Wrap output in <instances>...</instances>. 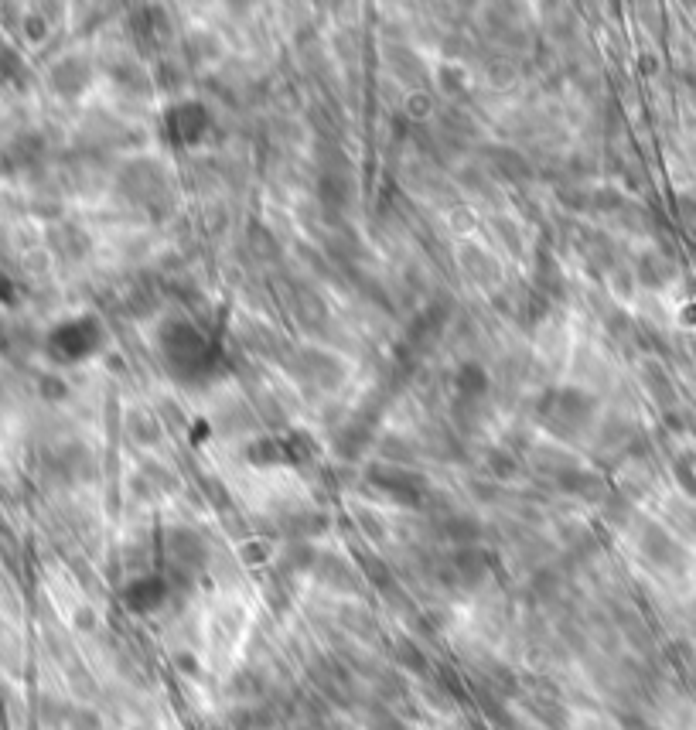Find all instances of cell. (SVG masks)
<instances>
[{
  "label": "cell",
  "instance_id": "cell-1",
  "mask_svg": "<svg viewBox=\"0 0 696 730\" xmlns=\"http://www.w3.org/2000/svg\"><path fill=\"white\" fill-rule=\"evenodd\" d=\"M533 420L557 444H574L598 423V396L580 386H553L533 400Z\"/></svg>",
  "mask_w": 696,
  "mask_h": 730
},
{
  "label": "cell",
  "instance_id": "cell-2",
  "mask_svg": "<svg viewBox=\"0 0 696 730\" xmlns=\"http://www.w3.org/2000/svg\"><path fill=\"white\" fill-rule=\"evenodd\" d=\"M113 188L127 205L144 209L151 215H157V209H168L171 205V195H168L171 178L157 157L137 154V157H130V161H123L113 174Z\"/></svg>",
  "mask_w": 696,
  "mask_h": 730
},
{
  "label": "cell",
  "instance_id": "cell-3",
  "mask_svg": "<svg viewBox=\"0 0 696 730\" xmlns=\"http://www.w3.org/2000/svg\"><path fill=\"white\" fill-rule=\"evenodd\" d=\"M280 369L287 372L294 383H301L308 393H338L348 379V362L331 348L321 345H290Z\"/></svg>",
  "mask_w": 696,
  "mask_h": 730
},
{
  "label": "cell",
  "instance_id": "cell-4",
  "mask_svg": "<svg viewBox=\"0 0 696 730\" xmlns=\"http://www.w3.org/2000/svg\"><path fill=\"white\" fill-rule=\"evenodd\" d=\"M161 355L171 369L195 376L202 372V365L209 362V338L195 328V321L188 318H168L161 325Z\"/></svg>",
  "mask_w": 696,
  "mask_h": 730
},
{
  "label": "cell",
  "instance_id": "cell-5",
  "mask_svg": "<svg viewBox=\"0 0 696 730\" xmlns=\"http://www.w3.org/2000/svg\"><path fill=\"white\" fill-rule=\"evenodd\" d=\"M451 321H454L451 297H430L427 308H420L410 321H406L403 348L413 355V359H424V355H430L444 342V335L451 331Z\"/></svg>",
  "mask_w": 696,
  "mask_h": 730
},
{
  "label": "cell",
  "instance_id": "cell-6",
  "mask_svg": "<svg viewBox=\"0 0 696 730\" xmlns=\"http://www.w3.org/2000/svg\"><path fill=\"white\" fill-rule=\"evenodd\" d=\"M277 294H280V308L290 314V321H294L297 328L308 331V335H321V328L331 321L325 297H321V290L314 287L311 280L284 277Z\"/></svg>",
  "mask_w": 696,
  "mask_h": 730
},
{
  "label": "cell",
  "instance_id": "cell-7",
  "mask_svg": "<svg viewBox=\"0 0 696 730\" xmlns=\"http://www.w3.org/2000/svg\"><path fill=\"white\" fill-rule=\"evenodd\" d=\"M366 481L376 492H383L389 502L403 505V509H424L430 485L417 468H396V464H372L366 471Z\"/></svg>",
  "mask_w": 696,
  "mask_h": 730
},
{
  "label": "cell",
  "instance_id": "cell-8",
  "mask_svg": "<svg viewBox=\"0 0 696 730\" xmlns=\"http://www.w3.org/2000/svg\"><path fill=\"white\" fill-rule=\"evenodd\" d=\"M314 198H318V215L328 229L345 226L348 212L359 205V181H355V174H318Z\"/></svg>",
  "mask_w": 696,
  "mask_h": 730
},
{
  "label": "cell",
  "instance_id": "cell-9",
  "mask_svg": "<svg viewBox=\"0 0 696 730\" xmlns=\"http://www.w3.org/2000/svg\"><path fill=\"white\" fill-rule=\"evenodd\" d=\"M482 168L488 171L492 181H502V185H512V188H526L536 178L533 161L522 151H516L512 144H485Z\"/></svg>",
  "mask_w": 696,
  "mask_h": 730
},
{
  "label": "cell",
  "instance_id": "cell-10",
  "mask_svg": "<svg viewBox=\"0 0 696 730\" xmlns=\"http://www.w3.org/2000/svg\"><path fill=\"white\" fill-rule=\"evenodd\" d=\"M212 130V113L198 99H181L168 110V137L181 147L202 144Z\"/></svg>",
  "mask_w": 696,
  "mask_h": 730
},
{
  "label": "cell",
  "instance_id": "cell-11",
  "mask_svg": "<svg viewBox=\"0 0 696 730\" xmlns=\"http://www.w3.org/2000/svg\"><path fill=\"white\" fill-rule=\"evenodd\" d=\"M454 260L464 277L471 280L478 290H495L502 287V263L495 253H488L485 246H478L475 239H461L458 250H454Z\"/></svg>",
  "mask_w": 696,
  "mask_h": 730
},
{
  "label": "cell",
  "instance_id": "cell-12",
  "mask_svg": "<svg viewBox=\"0 0 696 730\" xmlns=\"http://www.w3.org/2000/svg\"><path fill=\"white\" fill-rule=\"evenodd\" d=\"M325 253L331 260V267L338 273L345 270H362V263L369 260V246L366 239L359 236L352 226H335V229H325Z\"/></svg>",
  "mask_w": 696,
  "mask_h": 730
},
{
  "label": "cell",
  "instance_id": "cell-13",
  "mask_svg": "<svg viewBox=\"0 0 696 730\" xmlns=\"http://www.w3.org/2000/svg\"><path fill=\"white\" fill-rule=\"evenodd\" d=\"M635 539H638V550H642L652 563H659V567H669V570L683 567V560H686L683 546H679L676 539L659 526V522L642 519V522H638V536Z\"/></svg>",
  "mask_w": 696,
  "mask_h": 730
},
{
  "label": "cell",
  "instance_id": "cell-14",
  "mask_svg": "<svg viewBox=\"0 0 696 730\" xmlns=\"http://www.w3.org/2000/svg\"><path fill=\"white\" fill-rule=\"evenodd\" d=\"M386 65H389V72H393L396 79L406 82V86L413 89V93H417V89H427L430 69H427L424 58L413 52L410 45H403V41H389V45H386Z\"/></svg>",
  "mask_w": 696,
  "mask_h": 730
},
{
  "label": "cell",
  "instance_id": "cell-15",
  "mask_svg": "<svg viewBox=\"0 0 696 730\" xmlns=\"http://www.w3.org/2000/svg\"><path fill=\"white\" fill-rule=\"evenodd\" d=\"M52 89L62 99H76L89 89V82H93V65L86 62L82 55H65L62 62L52 65Z\"/></svg>",
  "mask_w": 696,
  "mask_h": 730
},
{
  "label": "cell",
  "instance_id": "cell-16",
  "mask_svg": "<svg viewBox=\"0 0 696 730\" xmlns=\"http://www.w3.org/2000/svg\"><path fill=\"white\" fill-rule=\"evenodd\" d=\"M526 454H529V468H533L540 478L550 481V485H553V481H560L563 475H570L574 468H580V461L567 451V447H560L557 441L533 444Z\"/></svg>",
  "mask_w": 696,
  "mask_h": 730
},
{
  "label": "cell",
  "instance_id": "cell-17",
  "mask_svg": "<svg viewBox=\"0 0 696 730\" xmlns=\"http://www.w3.org/2000/svg\"><path fill=\"white\" fill-rule=\"evenodd\" d=\"M239 338H243V345L250 348V352H256L260 359L277 362V365L284 362V355L290 352V342H284V338L260 318H246L243 325H239Z\"/></svg>",
  "mask_w": 696,
  "mask_h": 730
},
{
  "label": "cell",
  "instance_id": "cell-18",
  "mask_svg": "<svg viewBox=\"0 0 696 730\" xmlns=\"http://www.w3.org/2000/svg\"><path fill=\"white\" fill-rule=\"evenodd\" d=\"M533 290L543 297L546 304L550 301H563L567 297V273H563L560 260L550 250H536V267H533Z\"/></svg>",
  "mask_w": 696,
  "mask_h": 730
},
{
  "label": "cell",
  "instance_id": "cell-19",
  "mask_svg": "<svg viewBox=\"0 0 696 730\" xmlns=\"http://www.w3.org/2000/svg\"><path fill=\"white\" fill-rule=\"evenodd\" d=\"M632 273H635V284L645 287V290H662L669 287L676 280V263L669 260L662 250H645L635 256L632 263Z\"/></svg>",
  "mask_w": 696,
  "mask_h": 730
},
{
  "label": "cell",
  "instance_id": "cell-20",
  "mask_svg": "<svg viewBox=\"0 0 696 730\" xmlns=\"http://www.w3.org/2000/svg\"><path fill=\"white\" fill-rule=\"evenodd\" d=\"M451 386H454V400H488L492 396V372L482 362L464 359L451 372Z\"/></svg>",
  "mask_w": 696,
  "mask_h": 730
},
{
  "label": "cell",
  "instance_id": "cell-21",
  "mask_svg": "<svg viewBox=\"0 0 696 730\" xmlns=\"http://www.w3.org/2000/svg\"><path fill=\"white\" fill-rule=\"evenodd\" d=\"M577 246L584 253V260L591 263L594 270L601 273H615L621 267V256H618V243L601 229H580Z\"/></svg>",
  "mask_w": 696,
  "mask_h": 730
},
{
  "label": "cell",
  "instance_id": "cell-22",
  "mask_svg": "<svg viewBox=\"0 0 696 730\" xmlns=\"http://www.w3.org/2000/svg\"><path fill=\"white\" fill-rule=\"evenodd\" d=\"M48 243H52V250L62 256V260H69V263L86 260L89 250H93V239H89V232L82 226H72V222H62V226H55L52 232H48Z\"/></svg>",
  "mask_w": 696,
  "mask_h": 730
},
{
  "label": "cell",
  "instance_id": "cell-23",
  "mask_svg": "<svg viewBox=\"0 0 696 730\" xmlns=\"http://www.w3.org/2000/svg\"><path fill=\"white\" fill-rule=\"evenodd\" d=\"M461 441L464 437L454 427H447V423H430L424 434V444H420V454H427V458H434V461H458L464 451Z\"/></svg>",
  "mask_w": 696,
  "mask_h": 730
},
{
  "label": "cell",
  "instance_id": "cell-24",
  "mask_svg": "<svg viewBox=\"0 0 696 730\" xmlns=\"http://www.w3.org/2000/svg\"><path fill=\"white\" fill-rule=\"evenodd\" d=\"M123 430H127V437L137 447H157L164 437L161 420H157V413L147 410V406H134V410H127V417H123Z\"/></svg>",
  "mask_w": 696,
  "mask_h": 730
},
{
  "label": "cell",
  "instance_id": "cell-25",
  "mask_svg": "<svg viewBox=\"0 0 696 730\" xmlns=\"http://www.w3.org/2000/svg\"><path fill=\"white\" fill-rule=\"evenodd\" d=\"M246 253L253 256L256 263H280L284 260V243L277 239V232H273L267 222H250L246 226Z\"/></svg>",
  "mask_w": 696,
  "mask_h": 730
},
{
  "label": "cell",
  "instance_id": "cell-26",
  "mask_svg": "<svg viewBox=\"0 0 696 730\" xmlns=\"http://www.w3.org/2000/svg\"><path fill=\"white\" fill-rule=\"evenodd\" d=\"M642 386L649 393V400L659 406L662 413H673L676 410V383L659 362H645L642 365Z\"/></svg>",
  "mask_w": 696,
  "mask_h": 730
},
{
  "label": "cell",
  "instance_id": "cell-27",
  "mask_svg": "<svg viewBox=\"0 0 696 730\" xmlns=\"http://www.w3.org/2000/svg\"><path fill=\"white\" fill-rule=\"evenodd\" d=\"M553 488L563 492V495H577V499H584V502H604V499H608V488H604V481L594 475V471H587L584 464L570 471V475H563L560 481H553Z\"/></svg>",
  "mask_w": 696,
  "mask_h": 730
},
{
  "label": "cell",
  "instance_id": "cell-28",
  "mask_svg": "<svg viewBox=\"0 0 696 730\" xmlns=\"http://www.w3.org/2000/svg\"><path fill=\"white\" fill-rule=\"evenodd\" d=\"M376 454L383 464H396V468H413L420 458V444L410 441V437L396 434V430H389V434L376 437Z\"/></svg>",
  "mask_w": 696,
  "mask_h": 730
},
{
  "label": "cell",
  "instance_id": "cell-29",
  "mask_svg": "<svg viewBox=\"0 0 696 730\" xmlns=\"http://www.w3.org/2000/svg\"><path fill=\"white\" fill-rule=\"evenodd\" d=\"M488 403L492 400H451V427L461 437H475L488 423Z\"/></svg>",
  "mask_w": 696,
  "mask_h": 730
},
{
  "label": "cell",
  "instance_id": "cell-30",
  "mask_svg": "<svg viewBox=\"0 0 696 730\" xmlns=\"http://www.w3.org/2000/svg\"><path fill=\"white\" fill-rule=\"evenodd\" d=\"M482 464H485L488 481H495V485H505V481H512V478H516L519 471H522L519 454H516V451H509V447H505V444L488 447L485 458H482Z\"/></svg>",
  "mask_w": 696,
  "mask_h": 730
},
{
  "label": "cell",
  "instance_id": "cell-31",
  "mask_svg": "<svg viewBox=\"0 0 696 730\" xmlns=\"http://www.w3.org/2000/svg\"><path fill=\"white\" fill-rule=\"evenodd\" d=\"M318 174H355V161L348 157L342 144H331V140H318L311 154Z\"/></svg>",
  "mask_w": 696,
  "mask_h": 730
},
{
  "label": "cell",
  "instance_id": "cell-32",
  "mask_svg": "<svg viewBox=\"0 0 696 730\" xmlns=\"http://www.w3.org/2000/svg\"><path fill=\"white\" fill-rule=\"evenodd\" d=\"M212 420H215V427H219L222 434H246V430H253L256 423H260L246 400H229L222 410H215Z\"/></svg>",
  "mask_w": 696,
  "mask_h": 730
},
{
  "label": "cell",
  "instance_id": "cell-33",
  "mask_svg": "<svg viewBox=\"0 0 696 730\" xmlns=\"http://www.w3.org/2000/svg\"><path fill=\"white\" fill-rule=\"evenodd\" d=\"M441 533L451 539V543L471 546V543H478V539H482V522L471 516V512H458V509H454L451 516L441 519Z\"/></svg>",
  "mask_w": 696,
  "mask_h": 730
},
{
  "label": "cell",
  "instance_id": "cell-34",
  "mask_svg": "<svg viewBox=\"0 0 696 730\" xmlns=\"http://www.w3.org/2000/svg\"><path fill=\"white\" fill-rule=\"evenodd\" d=\"M308 127L318 134L321 140H331V144H342V120L331 110V103L318 99V103L308 106Z\"/></svg>",
  "mask_w": 696,
  "mask_h": 730
},
{
  "label": "cell",
  "instance_id": "cell-35",
  "mask_svg": "<svg viewBox=\"0 0 696 730\" xmlns=\"http://www.w3.org/2000/svg\"><path fill=\"white\" fill-rule=\"evenodd\" d=\"M314 567H318V577L331 587H348V591L355 587L352 567H348L342 557H335V553H318V557H314Z\"/></svg>",
  "mask_w": 696,
  "mask_h": 730
},
{
  "label": "cell",
  "instance_id": "cell-36",
  "mask_svg": "<svg viewBox=\"0 0 696 730\" xmlns=\"http://www.w3.org/2000/svg\"><path fill=\"white\" fill-rule=\"evenodd\" d=\"M458 185L464 188V192H471V195H478V198H488V202H499V195H495V181L488 178V171L482 168V164H468V168H461L458 171Z\"/></svg>",
  "mask_w": 696,
  "mask_h": 730
},
{
  "label": "cell",
  "instance_id": "cell-37",
  "mask_svg": "<svg viewBox=\"0 0 696 730\" xmlns=\"http://www.w3.org/2000/svg\"><path fill=\"white\" fill-rule=\"evenodd\" d=\"M168 546H171L174 557L185 560V563H192V560H202V557H205V543H202V536H195L192 529H181V526L168 529Z\"/></svg>",
  "mask_w": 696,
  "mask_h": 730
},
{
  "label": "cell",
  "instance_id": "cell-38",
  "mask_svg": "<svg viewBox=\"0 0 696 730\" xmlns=\"http://www.w3.org/2000/svg\"><path fill=\"white\" fill-rule=\"evenodd\" d=\"M615 222L625 232H635V236H649V232L656 229V215L645 209V205H635V202L621 205V212L615 215Z\"/></svg>",
  "mask_w": 696,
  "mask_h": 730
},
{
  "label": "cell",
  "instance_id": "cell-39",
  "mask_svg": "<svg viewBox=\"0 0 696 730\" xmlns=\"http://www.w3.org/2000/svg\"><path fill=\"white\" fill-rule=\"evenodd\" d=\"M62 468L69 471V478L76 481H93L96 478V458L89 454V447L72 444L69 451L62 454Z\"/></svg>",
  "mask_w": 696,
  "mask_h": 730
},
{
  "label": "cell",
  "instance_id": "cell-40",
  "mask_svg": "<svg viewBox=\"0 0 696 730\" xmlns=\"http://www.w3.org/2000/svg\"><path fill=\"white\" fill-rule=\"evenodd\" d=\"M157 304H161V290L154 284H137L127 290V311L130 318H151L157 311Z\"/></svg>",
  "mask_w": 696,
  "mask_h": 730
},
{
  "label": "cell",
  "instance_id": "cell-41",
  "mask_svg": "<svg viewBox=\"0 0 696 730\" xmlns=\"http://www.w3.org/2000/svg\"><path fill=\"white\" fill-rule=\"evenodd\" d=\"M434 82H437V93H444L447 99H458L468 93V72L461 65H441L434 72Z\"/></svg>",
  "mask_w": 696,
  "mask_h": 730
},
{
  "label": "cell",
  "instance_id": "cell-42",
  "mask_svg": "<svg viewBox=\"0 0 696 730\" xmlns=\"http://www.w3.org/2000/svg\"><path fill=\"white\" fill-rule=\"evenodd\" d=\"M601 516L611 522V526H628L635 519V502L621 492H608V499L601 502Z\"/></svg>",
  "mask_w": 696,
  "mask_h": 730
},
{
  "label": "cell",
  "instance_id": "cell-43",
  "mask_svg": "<svg viewBox=\"0 0 696 730\" xmlns=\"http://www.w3.org/2000/svg\"><path fill=\"white\" fill-rule=\"evenodd\" d=\"M287 533H294L297 539H308V536H318L328 529V516H321V512H294V516H287Z\"/></svg>",
  "mask_w": 696,
  "mask_h": 730
},
{
  "label": "cell",
  "instance_id": "cell-44",
  "mask_svg": "<svg viewBox=\"0 0 696 730\" xmlns=\"http://www.w3.org/2000/svg\"><path fill=\"white\" fill-rule=\"evenodd\" d=\"M628 198L618 192L615 185H598V188H591V212L594 215H615L621 212V205H625Z\"/></svg>",
  "mask_w": 696,
  "mask_h": 730
},
{
  "label": "cell",
  "instance_id": "cell-45",
  "mask_svg": "<svg viewBox=\"0 0 696 730\" xmlns=\"http://www.w3.org/2000/svg\"><path fill=\"white\" fill-rule=\"evenodd\" d=\"M154 413H157V420H161V427L171 430V434H185V430H188L185 410H181V403L171 400V396H161L157 406H154Z\"/></svg>",
  "mask_w": 696,
  "mask_h": 730
},
{
  "label": "cell",
  "instance_id": "cell-46",
  "mask_svg": "<svg viewBox=\"0 0 696 730\" xmlns=\"http://www.w3.org/2000/svg\"><path fill=\"white\" fill-rule=\"evenodd\" d=\"M140 478H144L147 485H151L154 495L157 492H174V488H178V478H174L171 471L164 468V464H157V461H144V464H140Z\"/></svg>",
  "mask_w": 696,
  "mask_h": 730
},
{
  "label": "cell",
  "instance_id": "cell-47",
  "mask_svg": "<svg viewBox=\"0 0 696 730\" xmlns=\"http://www.w3.org/2000/svg\"><path fill=\"white\" fill-rule=\"evenodd\" d=\"M666 516L673 519V526H679V533L693 536L696 539V505L686 499H669L666 502Z\"/></svg>",
  "mask_w": 696,
  "mask_h": 730
},
{
  "label": "cell",
  "instance_id": "cell-48",
  "mask_svg": "<svg viewBox=\"0 0 696 730\" xmlns=\"http://www.w3.org/2000/svg\"><path fill=\"white\" fill-rule=\"evenodd\" d=\"M185 55L192 58V62H209V58L219 55V41L212 35H205V31H195V35L185 38Z\"/></svg>",
  "mask_w": 696,
  "mask_h": 730
},
{
  "label": "cell",
  "instance_id": "cell-49",
  "mask_svg": "<svg viewBox=\"0 0 696 730\" xmlns=\"http://www.w3.org/2000/svg\"><path fill=\"white\" fill-rule=\"evenodd\" d=\"M485 79L492 82V86H509L512 79H516V62H512L509 55H492L485 62Z\"/></svg>",
  "mask_w": 696,
  "mask_h": 730
},
{
  "label": "cell",
  "instance_id": "cell-50",
  "mask_svg": "<svg viewBox=\"0 0 696 730\" xmlns=\"http://www.w3.org/2000/svg\"><path fill=\"white\" fill-rule=\"evenodd\" d=\"M488 226H492L495 232H499V239L505 246H509L512 253H522V236H519V226L516 222L509 219V215H492V219H488Z\"/></svg>",
  "mask_w": 696,
  "mask_h": 730
},
{
  "label": "cell",
  "instance_id": "cell-51",
  "mask_svg": "<svg viewBox=\"0 0 696 730\" xmlns=\"http://www.w3.org/2000/svg\"><path fill=\"white\" fill-rule=\"evenodd\" d=\"M673 471L679 478V488H683L686 495H693L696 499V451H686L683 458L673 461Z\"/></svg>",
  "mask_w": 696,
  "mask_h": 730
},
{
  "label": "cell",
  "instance_id": "cell-52",
  "mask_svg": "<svg viewBox=\"0 0 696 730\" xmlns=\"http://www.w3.org/2000/svg\"><path fill=\"white\" fill-rule=\"evenodd\" d=\"M287 447H280L277 441H260V444H250V461L253 464H284L287 458Z\"/></svg>",
  "mask_w": 696,
  "mask_h": 730
},
{
  "label": "cell",
  "instance_id": "cell-53",
  "mask_svg": "<svg viewBox=\"0 0 696 730\" xmlns=\"http://www.w3.org/2000/svg\"><path fill=\"white\" fill-rule=\"evenodd\" d=\"M355 519H359V526L366 529L372 539H383L386 522H383V516H379L376 509H369V505H355Z\"/></svg>",
  "mask_w": 696,
  "mask_h": 730
},
{
  "label": "cell",
  "instance_id": "cell-54",
  "mask_svg": "<svg viewBox=\"0 0 696 730\" xmlns=\"http://www.w3.org/2000/svg\"><path fill=\"white\" fill-rule=\"evenodd\" d=\"M198 219H202V229L209 232V236H219V232L226 229V222H229V212L222 209L219 202H215V205H205Z\"/></svg>",
  "mask_w": 696,
  "mask_h": 730
},
{
  "label": "cell",
  "instance_id": "cell-55",
  "mask_svg": "<svg viewBox=\"0 0 696 730\" xmlns=\"http://www.w3.org/2000/svg\"><path fill=\"white\" fill-rule=\"evenodd\" d=\"M198 485H202L205 499H209V502L215 505V509H222V512L229 509V492H226V485H222L219 478H209V475H205L202 481H198Z\"/></svg>",
  "mask_w": 696,
  "mask_h": 730
},
{
  "label": "cell",
  "instance_id": "cell-56",
  "mask_svg": "<svg viewBox=\"0 0 696 730\" xmlns=\"http://www.w3.org/2000/svg\"><path fill=\"white\" fill-rule=\"evenodd\" d=\"M451 226H454L458 236H468V232L475 229L478 222H475V215L468 212V205H454V209H451Z\"/></svg>",
  "mask_w": 696,
  "mask_h": 730
},
{
  "label": "cell",
  "instance_id": "cell-57",
  "mask_svg": "<svg viewBox=\"0 0 696 730\" xmlns=\"http://www.w3.org/2000/svg\"><path fill=\"white\" fill-rule=\"evenodd\" d=\"M468 488H471V495H478V499H485V502H495L502 495V488L495 485V481H482V478H471Z\"/></svg>",
  "mask_w": 696,
  "mask_h": 730
},
{
  "label": "cell",
  "instance_id": "cell-58",
  "mask_svg": "<svg viewBox=\"0 0 696 730\" xmlns=\"http://www.w3.org/2000/svg\"><path fill=\"white\" fill-rule=\"evenodd\" d=\"M642 69H645V76H652V72L659 69V62H656V58H649V55H642Z\"/></svg>",
  "mask_w": 696,
  "mask_h": 730
}]
</instances>
